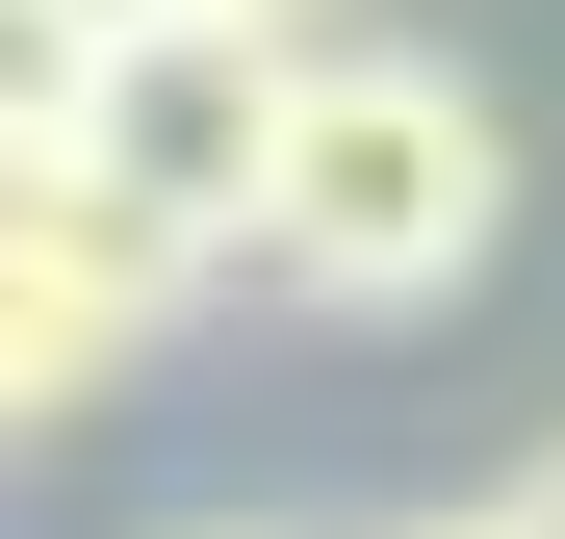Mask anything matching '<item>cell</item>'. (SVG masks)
<instances>
[{
    "instance_id": "obj_9",
    "label": "cell",
    "mask_w": 565,
    "mask_h": 539,
    "mask_svg": "<svg viewBox=\"0 0 565 539\" xmlns=\"http://www.w3.org/2000/svg\"><path fill=\"white\" fill-rule=\"evenodd\" d=\"M154 539H282V514H154Z\"/></svg>"
},
{
    "instance_id": "obj_6",
    "label": "cell",
    "mask_w": 565,
    "mask_h": 539,
    "mask_svg": "<svg viewBox=\"0 0 565 539\" xmlns=\"http://www.w3.org/2000/svg\"><path fill=\"white\" fill-rule=\"evenodd\" d=\"M489 514H514V539H565V463H514V488H489Z\"/></svg>"
},
{
    "instance_id": "obj_4",
    "label": "cell",
    "mask_w": 565,
    "mask_h": 539,
    "mask_svg": "<svg viewBox=\"0 0 565 539\" xmlns=\"http://www.w3.org/2000/svg\"><path fill=\"white\" fill-rule=\"evenodd\" d=\"M77 77H104V52H77L52 0H0V180H26V154H77Z\"/></svg>"
},
{
    "instance_id": "obj_7",
    "label": "cell",
    "mask_w": 565,
    "mask_h": 539,
    "mask_svg": "<svg viewBox=\"0 0 565 539\" xmlns=\"http://www.w3.org/2000/svg\"><path fill=\"white\" fill-rule=\"evenodd\" d=\"M232 26H282V52H334V0H232Z\"/></svg>"
},
{
    "instance_id": "obj_8",
    "label": "cell",
    "mask_w": 565,
    "mask_h": 539,
    "mask_svg": "<svg viewBox=\"0 0 565 539\" xmlns=\"http://www.w3.org/2000/svg\"><path fill=\"white\" fill-rule=\"evenodd\" d=\"M386 539H514V514H386Z\"/></svg>"
},
{
    "instance_id": "obj_5",
    "label": "cell",
    "mask_w": 565,
    "mask_h": 539,
    "mask_svg": "<svg viewBox=\"0 0 565 539\" xmlns=\"http://www.w3.org/2000/svg\"><path fill=\"white\" fill-rule=\"evenodd\" d=\"M52 26H77V52H129V26H180V0H52Z\"/></svg>"
},
{
    "instance_id": "obj_1",
    "label": "cell",
    "mask_w": 565,
    "mask_h": 539,
    "mask_svg": "<svg viewBox=\"0 0 565 539\" xmlns=\"http://www.w3.org/2000/svg\"><path fill=\"white\" fill-rule=\"evenodd\" d=\"M514 257V104L462 52H309L282 77V154H257V206H232V283L257 309H309V334H412L462 309Z\"/></svg>"
},
{
    "instance_id": "obj_3",
    "label": "cell",
    "mask_w": 565,
    "mask_h": 539,
    "mask_svg": "<svg viewBox=\"0 0 565 539\" xmlns=\"http://www.w3.org/2000/svg\"><path fill=\"white\" fill-rule=\"evenodd\" d=\"M206 283H232V257H180V231H154V206H104L77 154L0 180V359H26L52 411H104V386H129V359L206 309Z\"/></svg>"
},
{
    "instance_id": "obj_2",
    "label": "cell",
    "mask_w": 565,
    "mask_h": 539,
    "mask_svg": "<svg viewBox=\"0 0 565 539\" xmlns=\"http://www.w3.org/2000/svg\"><path fill=\"white\" fill-rule=\"evenodd\" d=\"M282 26H232V0H180V26H129L104 77H77V180L104 206H154L180 257H232V206H257V154H282Z\"/></svg>"
}]
</instances>
